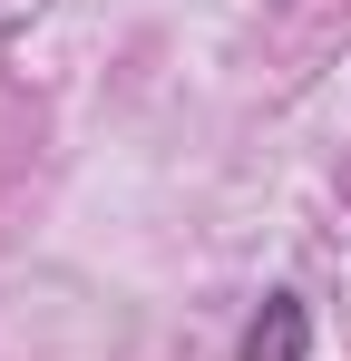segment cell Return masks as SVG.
<instances>
[{"label":"cell","instance_id":"6da1fadb","mask_svg":"<svg viewBox=\"0 0 351 361\" xmlns=\"http://www.w3.org/2000/svg\"><path fill=\"white\" fill-rule=\"evenodd\" d=\"M244 361H312V312H302V293H264V312L244 322Z\"/></svg>","mask_w":351,"mask_h":361}]
</instances>
